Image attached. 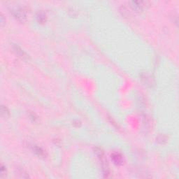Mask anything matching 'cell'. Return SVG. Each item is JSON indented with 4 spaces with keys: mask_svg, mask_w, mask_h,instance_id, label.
I'll list each match as a JSON object with an SVG mask.
<instances>
[{
    "mask_svg": "<svg viewBox=\"0 0 179 179\" xmlns=\"http://www.w3.org/2000/svg\"><path fill=\"white\" fill-rule=\"evenodd\" d=\"M129 3H130L131 8L137 12H141L143 10V8L145 6H147L148 2L143 1H131L129 2Z\"/></svg>",
    "mask_w": 179,
    "mask_h": 179,
    "instance_id": "3957f363",
    "label": "cell"
},
{
    "mask_svg": "<svg viewBox=\"0 0 179 179\" xmlns=\"http://www.w3.org/2000/svg\"><path fill=\"white\" fill-rule=\"evenodd\" d=\"M14 15L21 22H24L27 20V13L22 8H18L14 11Z\"/></svg>",
    "mask_w": 179,
    "mask_h": 179,
    "instance_id": "277c9868",
    "label": "cell"
},
{
    "mask_svg": "<svg viewBox=\"0 0 179 179\" xmlns=\"http://www.w3.org/2000/svg\"><path fill=\"white\" fill-rule=\"evenodd\" d=\"M36 20L41 24H43L46 22V15L43 10H39L37 12L36 15Z\"/></svg>",
    "mask_w": 179,
    "mask_h": 179,
    "instance_id": "52a82bcc",
    "label": "cell"
},
{
    "mask_svg": "<svg viewBox=\"0 0 179 179\" xmlns=\"http://www.w3.org/2000/svg\"><path fill=\"white\" fill-rule=\"evenodd\" d=\"M168 137L166 136V135L164 134H160L157 137V143H159V144H165V143L167 142Z\"/></svg>",
    "mask_w": 179,
    "mask_h": 179,
    "instance_id": "9c48e42d",
    "label": "cell"
},
{
    "mask_svg": "<svg viewBox=\"0 0 179 179\" xmlns=\"http://www.w3.org/2000/svg\"><path fill=\"white\" fill-rule=\"evenodd\" d=\"M13 51L15 52V53L19 57H20L21 59H24V60L29 59V56L27 55V54L23 50H22V48H21L20 47H19L18 45L14 44L13 45Z\"/></svg>",
    "mask_w": 179,
    "mask_h": 179,
    "instance_id": "8992f818",
    "label": "cell"
},
{
    "mask_svg": "<svg viewBox=\"0 0 179 179\" xmlns=\"http://www.w3.org/2000/svg\"><path fill=\"white\" fill-rule=\"evenodd\" d=\"M111 160L113 161V164H115L116 166H121L124 163V158L120 152H115L111 154Z\"/></svg>",
    "mask_w": 179,
    "mask_h": 179,
    "instance_id": "5b68a950",
    "label": "cell"
},
{
    "mask_svg": "<svg viewBox=\"0 0 179 179\" xmlns=\"http://www.w3.org/2000/svg\"><path fill=\"white\" fill-rule=\"evenodd\" d=\"M94 152L98 157V158L99 159L104 177H108V174H109V166H108V161L105 157L104 152H103V150L101 148L96 147V148H94Z\"/></svg>",
    "mask_w": 179,
    "mask_h": 179,
    "instance_id": "6da1fadb",
    "label": "cell"
},
{
    "mask_svg": "<svg viewBox=\"0 0 179 179\" xmlns=\"http://www.w3.org/2000/svg\"><path fill=\"white\" fill-rule=\"evenodd\" d=\"M141 78L143 83L147 86L152 87L155 85V79L151 75L148 73H142L141 74Z\"/></svg>",
    "mask_w": 179,
    "mask_h": 179,
    "instance_id": "7a4b0ae2",
    "label": "cell"
},
{
    "mask_svg": "<svg viewBox=\"0 0 179 179\" xmlns=\"http://www.w3.org/2000/svg\"><path fill=\"white\" fill-rule=\"evenodd\" d=\"M120 13H122V15H123V16L125 17H128L129 15V12L128 11V10L127 9V8L124 6H121L120 8Z\"/></svg>",
    "mask_w": 179,
    "mask_h": 179,
    "instance_id": "8fae6325",
    "label": "cell"
},
{
    "mask_svg": "<svg viewBox=\"0 0 179 179\" xmlns=\"http://www.w3.org/2000/svg\"><path fill=\"white\" fill-rule=\"evenodd\" d=\"M6 169H5L4 166H2L1 169V178H3V176H5V175H6Z\"/></svg>",
    "mask_w": 179,
    "mask_h": 179,
    "instance_id": "7c38bea8",
    "label": "cell"
},
{
    "mask_svg": "<svg viewBox=\"0 0 179 179\" xmlns=\"http://www.w3.org/2000/svg\"><path fill=\"white\" fill-rule=\"evenodd\" d=\"M29 117H30V118H31L33 120H35L36 119V117L35 116V115H34V113H31V114H29Z\"/></svg>",
    "mask_w": 179,
    "mask_h": 179,
    "instance_id": "5bb4252c",
    "label": "cell"
},
{
    "mask_svg": "<svg viewBox=\"0 0 179 179\" xmlns=\"http://www.w3.org/2000/svg\"><path fill=\"white\" fill-rule=\"evenodd\" d=\"M32 150L36 155L39 156V157H44L45 156V152L44 150H43L41 148H40V147L37 146V145H33Z\"/></svg>",
    "mask_w": 179,
    "mask_h": 179,
    "instance_id": "ba28073f",
    "label": "cell"
},
{
    "mask_svg": "<svg viewBox=\"0 0 179 179\" xmlns=\"http://www.w3.org/2000/svg\"><path fill=\"white\" fill-rule=\"evenodd\" d=\"M1 116H2L3 117H4V118H6V117H9L10 113H9V110H8V108L2 105V106H1Z\"/></svg>",
    "mask_w": 179,
    "mask_h": 179,
    "instance_id": "30bf717a",
    "label": "cell"
},
{
    "mask_svg": "<svg viewBox=\"0 0 179 179\" xmlns=\"http://www.w3.org/2000/svg\"><path fill=\"white\" fill-rule=\"evenodd\" d=\"M0 20H1V25H3V24L5 23V22H6V20L4 19V17H3V15L2 13H1V16H0Z\"/></svg>",
    "mask_w": 179,
    "mask_h": 179,
    "instance_id": "4fadbf2b",
    "label": "cell"
}]
</instances>
